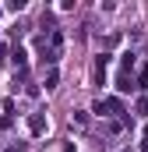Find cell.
Segmentation results:
<instances>
[{"instance_id": "cell-5", "label": "cell", "mask_w": 148, "mask_h": 152, "mask_svg": "<svg viewBox=\"0 0 148 152\" xmlns=\"http://www.w3.org/2000/svg\"><path fill=\"white\" fill-rule=\"evenodd\" d=\"M116 88H120V92H131V88H134V81H131V75H127V71L116 78Z\"/></svg>"}, {"instance_id": "cell-8", "label": "cell", "mask_w": 148, "mask_h": 152, "mask_svg": "<svg viewBox=\"0 0 148 152\" xmlns=\"http://www.w3.org/2000/svg\"><path fill=\"white\" fill-rule=\"evenodd\" d=\"M145 149H148V127H145Z\"/></svg>"}, {"instance_id": "cell-4", "label": "cell", "mask_w": 148, "mask_h": 152, "mask_svg": "<svg viewBox=\"0 0 148 152\" xmlns=\"http://www.w3.org/2000/svg\"><path fill=\"white\" fill-rule=\"evenodd\" d=\"M28 131H32V134H42V131H46V117L32 113V117H28Z\"/></svg>"}, {"instance_id": "cell-7", "label": "cell", "mask_w": 148, "mask_h": 152, "mask_svg": "<svg viewBox=\"0 0 148 152\" xmlns=\"http://www.w3.org/2000/svg\"><path fill=\"white\" fill-rule=\"evenodd\" d=\"M138 81H141V85H145V81H148V64H145V67H141V71H138Z\"/></svg>"}, {"instance_id": "cell-1", "label": "cell", "mask_w": 148, "mask_h": 152, "mask_svg": "<svg viewBox=\"0 0 148 152\" xmlns=\"http://www.w3.org/2000/svg\"><path fill=\"white\" fill-rule=\"evenodd\" d=\"M95 113H102V117L123 113V103H120V99H99V103H95Z\"/></svg>"}, {"instance_id": "cell-9", "label": "cell", "mask_w": 148, "mask_h": 152, "mask_svg": "<svg viewBox=\"0 0 148 152\" xmlns=\"http://www.w3.org/2000/svg\"><path fill=\"white\" fill-rule=\"evenodd\" d=\"M67 152H71V149H67Z\"/></svg>"}, {"instance_id": "cell-6", "label": "cell", "mask_w": 148, "mask_h": 152, "mask_svg": "<svg viewBox=\"0 0 148 152\" xmlns=\"http://www.w3.org/2000/svg\"><path fill=\"white\" fill-rule=\"evenodd\" d=\"M57 81H60V78H57V71H49V75H46V81H42V85H46V88H57Z\"/></svg>"}, {"instance_id": "cell-3", "label": "cell", "mask_w": 148, "mask_h": 152, "mask_svg": "<svg viewBox=\"0 0 148 152\" xmlns=\"http://www.w3.org/2000/svg\"><path fill=\"white\" fill-rule=\"evenodd\" d=\"M106 67H110V57L99 53V57H95V81H99V85L106 81Z\"/></svg>"}, {"instance_id": "cell-2", "label": "cell", "mask_w": 148, "mask_h": 152, "mask_svg": "<svg viewBox=\"0 0 148 152\" xmlns=\"http://www.w3.org/2000/svg\"><path fill=\"white\" fill-rule=\"evenodd\" d=\"M11 60H14V67H18V75L25 78V71H28V53H25V50H21V46H18V50H14V57H11Z\"/></svg>"}]
</instances>
